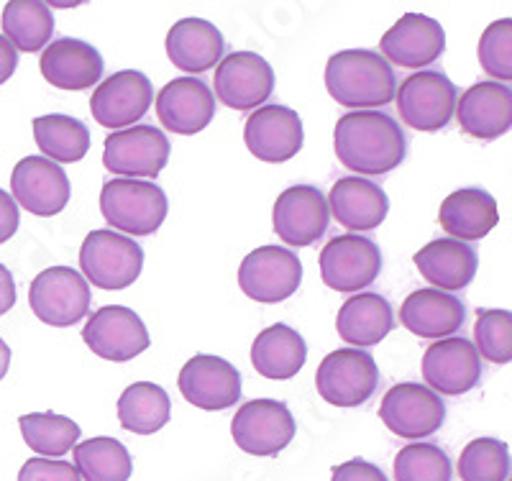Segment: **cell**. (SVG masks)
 I'll return each mask as SVG.
<instances>
[{
  "mask_svg": "<svg viewBox=\"0 0 512 481\" xmlns=\"http://www.w3.org/2000/svg\"><path fill=\"white\" fill-rule=\"evenodd\" d=\"M338 162L354 177H379L400 167L408 157V136L384 111H351L333 128Z\"/></svg>",
  "mask_w": 512,
  "mask_h": 481,
  "instance_id": "1",
  "label": "cell"
},
{
  "mask_svg": "<svg viewBox=\"0 0 512 481\" xmlns=\"http://www.w3.org/2000/svg\"><path fill=\"white\" fill-rule=\"evenodd\" d=\"M326 90L341 108L377 111L395 100L397 77L374 49H344L328 59Z\"/></svg>",
  "mask_w": 512,
  "mask_h": 481,
  "instance_id": "2",
  "label": "cell"
},
{
  "mask_svg": "<svg viewBox=\"0 0 512 481\" xmlns=\"http://www.w3.org/2000/svg\"><path fill=\"white\" fill-rule=\"evenodd\" d=\"M169 200L157 182L108 180L100 190V213L113 231L123 236H152L167 218Z\"/></svg>",
  "mask_w": 512,
  "mask_h": 481,
  "instance_id": "3",
  "label": "cell"
},
{
  "mask_svg": "<svg viewBox=\"0 0 512 481\" xmlns=\"http://www.w3.org/2000/svg\"><path fill=\"white\" fill-rule=\"evenodd\" d=\"M144 269V249L116 231H93L80 246V272L98 290H126Z\"/></svg>",
  "mask_w": 512,
  "mask_h": 481,
  "instance_id": "4",
  "label": "cell"
},
{
  "mask_svg": "<svg viewBox=\"0 0 512 481\" xmlns=\"http://www.w3.org/2000/svg\"><path fill=\"white\" fill-rule=\"evenodd\" d=\"M379 387V366L361 348H338L326 354L315 371L318 395L333 407H359L372 400Z\"/></svg>",
  "mask_w": 512,
  "mask_h": 481,
  "instance_id": "5",
  "label": "cell"
},
{
  "mask_svg": "<svg viewBox=\"0 0 512 481\" xmlns=\"http://www.w3.org/2000/svg\"><path fill=\"white\" fill-rule=\"evenodd\" d=\"M395 100L405 126L436 134L454 118L459 93L441 70H420L400 82Z\"/></svg>",
  "mask_w": 512,
  "mask_h": 481,
  "instance_id": "6",
  "label": "cell"
},
{
  "mask_svg": "<svg viewBox=\"0 0 512 481\" xmlns=\"http://www.w3.org/2000/svg\"><path fill=\"white\" fill-rule=\"evenodd\" d=\"M90 284L72 267H49L31 279L29 305L41 323L70 328L90 313Z\"/></svg>",
  "mask_w": 512,
  "mask_h": 481,
  "instance_id": "7",
  "label": "cell"
},
{
  "mask_svg": "<svg viewBox=\"0 0 512 481\" xmlns=\"http://www.w3.org/2000/svg\"><path fill=\"white\" fill-rule=\"evenodd\" d=\"M297 433L290 407L280 400H251L236 410L231 435L236 446L249 456L269 458L285 451Z\"/></svg>",
  "mask_w": 512,
  "mask_h": 481,
  "instance_id": "8",
  "label": "cell"
},
{
  "mask_svg": "<svg viewBox=\"0 0 512 481\" xmlns=\"http://www.w3.org/2000/svg\"><path fill=\"white\" fill-rule=\"evenodd\" d=\"M320 279L336 292H361L382 272V251L369 236L344 233L320 251Z\"/></svg>",
  "mask_w": 512,
  "mask_h": 481,
  "instance_id": "9",
  "label": "cell"
},
{
  "mask_svg": "<svg viewBox=\"0 0 512 481\" xmlns=\"http://www.w3.org/2000/svg\"><path fill=\"white\" fill-rule=\"evenodd\" d=\"M303 282V261L285 246H259L244 256L239 287L249 300L274 305L290 300Z\"/></svg>",
  "mask_w": 512,
  "mask_h": 481,
  "instance_id": "10",
  "label": "cell"
},
{
  "mask_svg": "<svg viewBox=\"0 0 512 481\" xmlns=\"http://www.w3.org/2000/svg\"><path fill=\"white\" fill-rule=\"evenodd\" d=\"M169 139L162 128L134 126L105 136L103 164L126 180H157L169 162Z\"/></svg>",
  "mask_w": 512,
  "mask_h": 481,
  "instance_id": "11",
  "label": "cell"
},
{
  "mask_svg": "<svg viewBox=\"0 0 512 481\" xmlns=\"http://www.w3.org/2000/svg\"><path fill=\"white\" fill-rule=\"evenodd\" d=\"M379 420L387 430L408 441L433 435L446 423V405L441 395L420 382H402L382 397Z\"/></svg>",
  "mask_w": 512,
  "mask_h": 481,
  "instance_id": "12",
  "label": "cell"
},
{
  "mask_svg": "<svg viewBox=\"0 0 512 481\" xmlns=\"http://www.w3.org/2000/svg\"><path fill=\"white\" fill-rule=\"evenodd\" d=\"M216 98L231 111H256L274 93L272 64L256 52H233L216 67Z\"/></svg>",
  "mask_w": 512,
  "mask_h": 481,
  "instance_id": "13",
  "label": "cell"
},
{
  "mask_svg": "<svg viewBox=\"0 0 512 481\" xmlns=\"http://www.w3.org/2000/svg\"><path fill=\"white\" fill-rule=\"evenodd\" d=\"M82 341L105 361H131L144 354L152 338L139 313L123 305H105L95 310L82 328Z\"/></svg>",
  "mask_w": 512,
  "mask_h": 481,
  "instance_id": "14",
  "label": "cell"
},
{
  "mask_svg": "<svg viewBox=\"0 0 512 481\" xmlns=\"http://www.w3.org/2000/svg\"><path fill=\"white\" fill-rule=\"evenodd\" d=\"M482 359L469 338L451 336L441 338L423 354L425 387L436 395L459 397L472 392L482 379Z\"/></svg>",
  "mask_w": 512,
  "mask_h": 481,
  "instance_id": "15",
  "label": "cell"
},
{
  "mask_svg": "<svg viewBox=\"0 0 512 481\" xmlns=\"http://www.w3.org/2000/svg\"><path fill=\"white\" fill-rule=\"evenodd\" d=\"M274 233L287 246L305 249L326 236L331 223L326 195L313 185H292L282 190L272 210Z\"/></svg>",
  "mask_w": 512,
  "mask_h": 481,
  "instance_id": "16",
  "label": "cell"
},
{
  "mask_svg": "<svg viewBox=\"0 0 512 481\" xmlns=\"http://www.w3.org/2000/svg\"><path fill=\"white\" fill-rule=\"evenodd\" d=\"M182 397L205 412H221L241 400V371L213 354H195L177 377Z\"/></svg>",
  "mask_w": 512,
  "mask_h": 481,
  "instance_id": "17",
  "label": "cell"
},
{
  "mask_svg": "<svg viewBox=\"0 0 512 481\" xmlns=\"http://www.w3.org/2000/svg\"><path fill=\"white\" fill-rule=\"evenodd\" d=\"M154 103L152 80L139 70H121L105 77L93 90L90 113L103 128L134 126L149 113Z\"/></svg>",
  "mask_w": 512,
  "mask_h": 481,
  "instance_id": "18",
  "label": "cell"
},
{
  "mask_svg": "<svg viewBox=\"0 0 512 481\" xmlns=\"http://www.w3.org/2000/svg\"><path fill=\"white\" fill-rule=\"evenodd\" d=\"M303 141V118L287 105H262L244 123V144L259 162H290L300 154Z\"/></svg>",
  "mask_w": 512,
  "mask_h": 481,
  "instance_id": "19",
  "label": "cell"
},
{
  "mask_svg": "<svg viewBox=\"0 0 512 481\" xmlns=\"http://www.w3.org/2000/svg\"><path fill=\"white\" fill-rule=\"evenodd\" d=\"M70 177L47 157H24L11 172V198L39 218L59 215L70 203Z\"/></svg>",
  "mask_w": 512,
  "mask_h": 481,
  "instance_id": "20",
  "label": "cell"
},
{
  "mask_svg": "<svg viewBox=\"0 0 512 481\" xmlns=\"http://www.w3.org/2000/svg\"><path fill=\"white\" fill-rule=\"evenodd\" d=\"M446 52V31L436 18L405 13L379 41V54L387 62L408 70L431 67Z\"/></svg>",
  "mask_w": 512,
  "mask_h": 481,
  "instance_id": "21",
  "label": "cell"
},
{
  "mask_svg": "<svg viewBox=\"0 0 512 481\" xmlns=\"http://www.w3.org/2000/svg\"><path fill=\"white\" fill-rule=\"evenodd\" d=\"M154 108L167 131L195 136L216 116V95L198 77H177L159 90Z\"/></svg>",
  "mask_w": 512,
  "mask_h": 481,
  "instance_id": "22",
  "label": "cell"
},
{
  "mask_svg": "<svg viewBox=\"0 0 512 481\" xmlns=\"http://www.w3.org/2000/svg\"><path fill=\"white\" fill-rule=\"evenodd\" d=\"M456 118L466 136L479 141L500 139L512 126V90L510 85L487 80L466 87L456 100Z\"/></svg>",
  "mask_w": 512,
  "mask_h": 481,
  "instance_id": "23",
  "label": "cell"
},
{
  "mask_svg": "<svg viewBox=\"0 0 512 481\" xmlns=\"http://www.w3.org/2000/svg\"><path fill=\"white\" fill-rule=\"evenodd\" d=\"M103 57L93 44L82 39L49 41L41 52L39 70L44 80L59 90H88L95 87L103 77Z\"/></svg>",
  "mask_w": 512,
  "mask_h": 481,
  "instance_id": "24",
  "label": "cell"
},
{
  "mask_svg": "<svg viewBox=\"0 0 512 481\" xmlns=\"http://www.w3.org/2000/svg\"><path fill=\"white\" fill-rule=\"evenodd\" d=\"M328 210L338 221V226H344L346 231H374L382 226L390 213V198L372 180L351 174V177H341L331 187Z\"/></svg>",
  "mask_w": 512,
  "mask_h": 481,
  "instance_id": "25",
  "label": "cell"
},
{
  "mask_svg": "<svg viewBox=\"0 0 512 481\" xmlns=\"http://www.w3.org/2000/svg\"><path fill=\"white\" fill-rule=\"evenodd\" d=\"M466 320V305L451 292L425 290L410 292L400 308V323L418 338H451L461 331Z\"/></svg>",
  "mask_w": 512,
  "mask_h": 481,
  "instance_id": "26",
  "label": "cell"
},
{
  "mask_svg": "<svg viewBox=\"0 0 512 481\" xmlns=\"http://www.w3.org/2000/svg\"><path fill=\"white\" fill-rule=\"evenodd\" d=\"M413 261L420 277L433 284V290L451 292V295L469 287L479 267L477 251L456 238H436L431 244H425L413 256Z\"/></svg>",
  "mask_w": 512,
  "mask_h": 481,
  "instance_id": "27",
  "label": "cell"
},
{
  "mask_svg": "<svg viewBox=\"0 0 512 481\" xmlns=\"http://www.w3.org/2000/svg\"><path fill=\"white\" fill-rule=\"evenodd\" d=\"M167 57L177 70L203 75L218 67L226 52V41L216 26L205 18H182L167 34Z\"/></svg>",
  "mask_w": 512,
  "mask_h": 481,
  "instance_id": "28",
  "label": "cell"
},
{
  "mask_svg": "<svg viewBox=\"0 0 512 481\" xmlns=\"http://www.w3.org/2000/svg\"><path fill=\"white\" fill-rule=\"evenodd\" d=\"M441 228L456 241H482L500 223L497 200L482 187H461L441 203L438 210Z\"/></svg>",
  "mask_w": 512,
  "mask_h": 481,
  "instance_id": "29",
  "label": "cell"
},
{
  "mask_svg": "<svg viewBox=\"0 0 512 481\" xmlns=\"http://www.w3.org/2000/svg\"><path fill=\"white\" fill-rule=\"evenodd\" d=\"M395 313L387 297L379 292H356L341 305L336 315V331L349 346L369 348L390 336Z\"/></svg>",
  "mask_w": 512,
  "mask_h": 481,
  "instance_id": "30",
  "label": "cell"
},
{
  "mask_svg": "<svg viewBox=\"0 0 512 481\" xmlns=\"http://www.w3.org/2000/svg\"><path fill=\"white\" fill-rule=\"evenodd\" d=\"M308 361V343L295 328L285 323H274L264 328L251 343V366L264 379H285L297 377Z\"/></svg>",
  "mask_w": 512,
  "mask_h": 481,
  "instance_id": "31",
  "label": "cell"
},
{
  "mask_svg": "<svg viewBox=\"0 0 512 481\" xmlns=\"http://www.w3.org/2000/svg\"><path fill=\"white\" fill-rule=\"evenodd\" d=\"M172 418L169 395L154 382H134L118 397V423L134 435H154Z\"/></svg>",
  "mask_w": 512,
  "mask_h": 481,
  "instance_id": "32",
  "label": "cell"
},
{
  "mask_svg": "<svg viewBox=\"0 0 512 481\" xmlns=\"http://www.w3.org/2000/svg\"><path fill=\"white\" fill-rule=\"evenodd\" d=\"M3 36L16 52H44L52 41L54 16L52 8L41 0H11L3 8Z\"/></svg>",
  "mask_w": 512,
  "mask_h": 481,
  "instance_id": "33",
  "label": "cell"
},
{
  "mask_svg": "<svg viewBox=\"0 0 512 481\" xmlns=\"http://www.w3.org/2000/svg\"><path fill=\"white\" fill-rule=\"evenodd\" d=\"M34 139L41 154L54 164H72L88 157L90 131L80 118L49 113L34 121Z\"/></svg>",
  "mask_w": 512,
  "mask_h": 481,
  "instance_id": "34",
  "label": "cell"
},
{
  "mask_svg": "<svg viewBox=\"0 0 512 481\" xmlns=\"http://www.w3.org/2000/svg\"><path fill=\"white\" fill-rule=\"evenodd\" d=\"M75 469L85 481H128L134 474V458L116 438H88L72 448Z\"/></svg>",
  "mask_w": 512,
  "mask_h": 481,
  "instance_id": "35",
  "label": "cell"
},
{
  "mask_svg": "<svg viewBox=\"0 0 512 481\" xmlns=\"http://www.w3.org/2000/svg\"><path fill=\"white\" fill-rule=\"evenodd\" d=\"M18 428L24 435L26 446L41 458L67 456L80 441V425L75 420L54 415V412H31L18 418Z\"/></svg>",
  "mask_w": 512,
  "mask_h": 481,
  "instance_id": "36",
  "label": "cell"
},
{
  "mask_svg": "<svg viewBox=\"0 0 512 481\" xmlns=\"http://www.w3.org/2000/svg\"><path fill=\"white\" fill-rule=\"evenodd\" d=\"M461 481H507L510 448L500 438H474L459 456Z\"/></svg>",
  "mask_w": 512,
  "mask_h": 481,
  "instance_id": "37",
  "label": "cell"
},
{
  "mask_svg": "<svg viewBox=\"0 0 512 481\" xmlns=\"http://www.w3.org/2000/svg\"><path fill=\"white\" fill-rule=\"evenodd\" d=\"M451 458L436 443H413L395 456V481H451Z\"/></svg>",
  "mask_w": 512,
  "mask_h": 481,
  "instance_id": "38",
  "label": "cell"
},
{
  "mask_svg": "<svg viewBox=\"0 0 512 481\" xmlns=\"http://www.w3.org/2000/svg\"><path fill=\"white\" fill-rule=\"evenodd\" d=\"M479 359L492 364H510L512 361V315L510 310H482L474 325Z\"/></svg>",
  "mask_w": 512,
  "mask_h": 481,
  "instance_id": "39",
  "label": "cell"
},
{
  "mask_svg": "<svg viewBox=\"0 0 512 481\" xmlns=\"http://www.w3.org/2000/svg\"><path fill=\"white\" fill-rule=\"evenodd\" d=\"M479 62L482 70L489 77H495V82L512 80V21L510 18H500L495 24H489L482 31L479 39Z\"/></svg>",
  "mask_w": 512,
  "mask_h": 481,
  "instance_id": "40",
  "label": "cell"
},
{
  "mask_svg": "<svg viewBox=\"0 0 512 481\" xmlns=\"http://www.w3.org/2000/svg\"><path fill=\"white\" fill-rule=\"evenodd\" d=\"M18 481H82L75 466L62 458H29L21 471H18Z\"/></svg>",
  "mask_w": 512,
  "mask_h": 481,
  "instance_id": "41",
  "label": "cell"
},
{
  "mask_svg": "<svg viewBox=\"0 0 512 481\" xmlns=\"http://www.w3.org/2000/svg\"><path fill=\"white\" fill-rule=\"evenodd\" d=\"M331 481H390L387 474L379 469L372 461H364V458H351L331 469Z\"/></svg>",
  "mask_w": 512,
  "mask_h": 481,
  "instance_id": "42",
  "label": "cell"
},
{
  "mask_svg": "<svg viewBox=\"0 0 512 481\" xmlns=\"http://www.w3.org/2000/svg\"><path fill=\"white\" fill-rule=\"evenodd\" d=\"M18 223H21V210H18L16 200L11 198V192L0 190V244H6L16 236Z\"/></svg>",
  "mask_w": 512,
  "mask_h": 481,
  "instance_id": "43",
  "label": "cell"
},
{
  "mask_svg": "<svg viewBox=\"0 0 512 481\" xmlns=\"http://www.w3.org/2000/svg\"><path fill=\"white\" fill-rule=\"evenodd\" d=\"M13 305H16V282H13L11 269L0 264V315L11 313Z\"/></svg>",
  "mask_w": 512,
  "mask_h": 481,
  "instance_id": "44",
  "label": "cell"
},
{
  "mask_svg": "<svg viewBox=\"0 0 512 481\" xmlns=\"http://www.w3.org/2000/svg\"><path fill=\"white\" fill-rule=\"evenodd\" d=\"M16 67H18V52L13 49L11 41L0 34V85L11 80Z\"/></svg>",
  "mask_w": 512,
  "mask_h": 481,
  "instance_id": "45",
  "label": "cell"
},
{
  "mask_svg": "<svg viewBox=\"0 0 512 481\" xmlns=\"http://www.w3.org/2000/svg\"><path fill=\"white\" fill-rule=\"evenodd\" d=\"M8 369H11V348H8V343L0 338V382L6 379Z\"/></svg>",
  "mask_w": 512,
  "mask_h": 481,
  "instance_id": "46",
  "label": "cell"
}]
</instances>
